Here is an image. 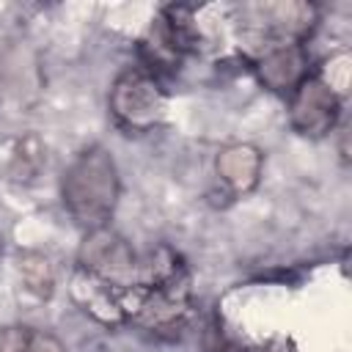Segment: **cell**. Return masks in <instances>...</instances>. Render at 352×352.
<instances>
[{"label": "cell", "mask_w": 352, "mask_h": 352, "mask_svg": "<svg viewBox=\"0 0 352 352\" xmlns=\"http://www.w3.org/2000/svg\"><path fill=\"white\" fill-rule=\"evenodd\" d=\"M118 192H121V179L116 160L102 146H91L80 151L69 162L60 179V198L66 212L72 214L74 223H80L88 231L107 226V220L116 212Z\"/></svg>", "instance_id": "obj_1"}, {"label": "cell", "mask_w": 352, "mask_h": 352, "mask_svg": "<svg viewBox=\"0 0 352 352\" xmlns=\"http://www.w3.org/2000/svg\"><path fill=\"white\" fill-rule=\"evenodd\" d=\"M107 104L116 124L126 132H148L162 124L168 113V96L157 77L146 69H129L118 74L110 88Z\"/></svg>", "instance_id": "obj_2"}, {"label": "cell", "mask_w": 352, "mask_h": 352, "mask_svg": "<svg viewBox=\"0 0 352 352\" xmlns=\"http://www.w3.org/2000/svg\"><path fill=\"white\" fill-rule=\"evenodd\" d=\"M338 110V94L316 74H308L289 94V124L302 138H324L336 126Z\"/></svg>", "instance_id": "obj_4"}, {"label": "cell", "mask_w": 352, "mask_h": 352, "mask_svg": "<svg viewBox=\"0 0 352 352\" xmlns=\"http://www.w3.org/2000/svg\"><path fill=\"white\" fill-rule=\"evenodd\" d=\"M248 11L256 14L253 22H258V30L272 41L270 47L302 44L316 25V6L311 3H267Z\"/></svg>", "instance_id": "obj_5"}, {"label": "cell", "mask_w": 352, "mask_h": 352, "mask_svg": "<svg viewBox=\"0 0 352 352\" xmlns=\"http://www.w3.org/2000/svg\"><path fill=\"white\" fill-rule=\"evenodd\" d=\"M258 82L275 94H292L308 77V55L302 44H278L270 47L256 60Z\"/></svg>", "instance_id": "obj_6"}, {"label": "cell", "mask_w": 352, "mask_h": 352, "mask_svg": "<svg viewBox=\"0 0 352 352\" xmlns=\"http://www.w3.org/2000/svg\"><path fill=\"white\" fill-rule=\"evenodd\" d=\"M77 261L88 278L113 292H135L140 286V267L129 242L107 226L85 234Z\"/></svg>", "instance_id": "obj_3"}, {"label": "cell", "mask_w": 352, "mask_h": 352, "mask_svg": "<svg viewBox=\"0 0 352 352\" xmlns=\"http://www.w3.org/2000/svg\"><path fill=\"white\" fill-rule=\"evenodd\" d=\"M33 330L25 324L0 327V352H33Z\"/></svg>", "instance_id": "obj_8"}, {"label": "cell", "mask_w": 352, "mask_h": 352, "mask_svg": "<svg viewBox=\"0 0 352 352\" xmlns=\"http://www.w3.org/2000/svg\"><path fill=\"white\" fill-rule=\"evenodd\" d=\"M33 352H63V346L58 344L55 336L36 333V336H33Z\"/></svg>", "instance_id": "obj_9"}, {"label": "cell", "mask_w": 352, "mask_h": 352, "mask_svg": "<svg viewBox=\"0 0 352 352\" xmlns=\"http://www.w3.org/2000/svg\"><path fill=\"white\" fill-rule=\"evenodd\" d=\"M261 168H264V157L253 143H231L220 148L214 160L217 179L236 195H245L258 184Z\"/></svg>", "instance_id": "obj_7"}]
</instances>
